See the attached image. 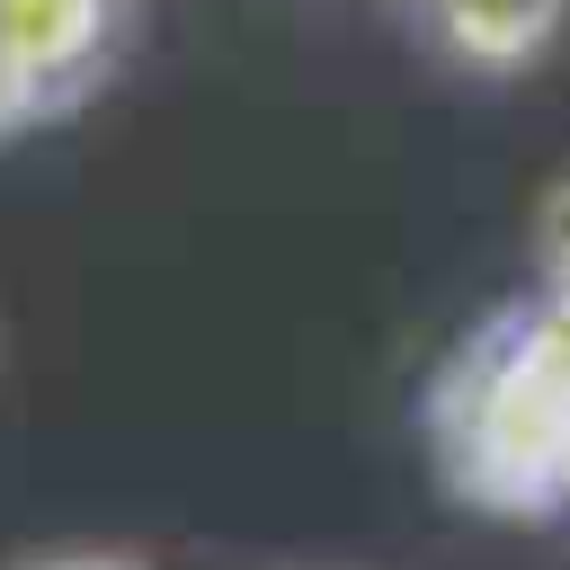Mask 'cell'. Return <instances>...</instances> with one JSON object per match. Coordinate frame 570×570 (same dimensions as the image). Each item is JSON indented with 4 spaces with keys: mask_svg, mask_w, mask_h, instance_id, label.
Instances as JSON below:
<instances>
[{
    "mask_svg": "<svg viewBox=\"0 0 570 570\" xmlns=\"http://www.w3.org/2000/svg\"><path fill=\"white\" fill-rule=\"evenodd\" d=\"M534 258H543V294L570 303V178L543 196V223H534Z\"/></svg>",
    "mask_w": 570,
    "mask_h": 570,
    "instance_id": "cell-4",
    "label": "cell"
},
{
    "mask_svg": "<svg viewBox=\"0 0 570 570\" xmlns=\"http://www.w3.org/2000/svg\"><path fill=\"white\" fill-rule=\"evenodd\" d=\"M428 18L445 27V45H454L463 62L517 71V62H534V53L561 36L570 0H428Z\"/></svg>",
    "mask_w": 570,
    "mask_h": 570,
    "instance_id": "cell-3",
    "label": "cell"
},
{
    "mask_svg": "<svg viewBox=\"0 0 570 570\" xmlns=\"http://www.w3.org/2000/svg\"><path fill=\"white\" fill-rule=\"evenodd\" d=\"M561 508H570V481H561Z\"/></svg>",
    "mask_w": 570,
    "mask_h": 570,
    "instance_id": "cell-6",
    "label": "cell"
},
{
    "mask_svg": "<svg viewBox=\"0 0 570 570\" xmlns=\"http://www.w3.org/2000/svg\"><path fill=\"white\" fill-rule=\"evenodd\" d=\"M428 463L481 517H552L570 481V303L525 294L463 330L428 383Z\"/></svg>",
    "mask_w": 570,
    "mask_h": 570,
    "instance_id": "cell-1",
    "label": "cell"
},
{
    "mask_svg": "<svg viewBox=\"0 0 570 570\" xmlns=\"http://www.w3.org/2000/svg\"><path fill=\"white\" fill-rule=\"evenodd\" d=\"M0 570H160V561L125 552V543H45V552H18Z\"/></svg>",
    "mask_w": 570,
    "mask_h": 570,
    "instance_id": "cell-5",
    "label": "cell"
},
{
    "mask_svg": "<svg viewBox=\"0 0 570 570\" xmlns=\"http://www.w3.org/2000/svg\"><path fill=\"white\" fill-rule=\"evenodd\" d=\"M116 45V0H0V142L89 98Z\"/></svg>",
    "mask_w": 570,
    "mask_h": 570,
    "instance_id": "cell-2",
    "label": "cell"
}]
</instances>
